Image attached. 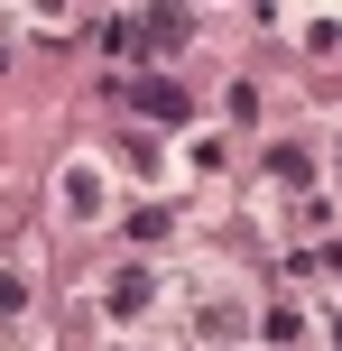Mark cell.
I'll return each instance as SVG.
<instances>
[{"mask_svg": "<svg viewBox=\"0 0 342 351\" xmlns=\"http://www.w3.org/2000/svg\"><path fill=\"white\" fill-rule=\"evenodd\" d=\"M56 204H65V222H102V213H111V185H102V167H93V158H74L65 176H56Z\"/></svg>", "mask_w": 342, "mask_h": 351, "instance_id": "obj_1", "label": "cell"}, {"mask_svg": "<svg viewBox=\"0 0 342 351\" xmlns=\"http://www.w3.org/2000/svg\"><path fill=\"white\" fill-rule=\"evenodd\" d=\"M195 324H204V342H241V333H250V305H241V287H213V296L195 305Z\"/></svg>", "mask_w": 342, "mask_h": 351, "instance_id": "obj_2", "label": "cell"}, {"mask_svg": "<svg viewBox=\"0 0 342 351\" xmlns=\"http://www.w3.org/2000/svg\"><path fill=\"white\" fill-rule=\"evenodd\" d=\"M139 111H158V121H185V111H195V102H185L176 84H139Z\"/></svg>", "mask_w": 342, "mask_h": 351, "instance_id": "obj_3", "label": "cell"}, {"mask_svg": "<svg viewBox=\"0 0 342 351\" xmlns=\"http://www.w3.org/2000/svg\"><path fill=\"white\" fill-rule=\"evenodd\" d=\"M0 315H28V278H10V268H0Z\"/></svg>", "mask_w": 342, "mask_h": 351, "instance_id": "obj_4", "label": "cell"}]
</instances>
